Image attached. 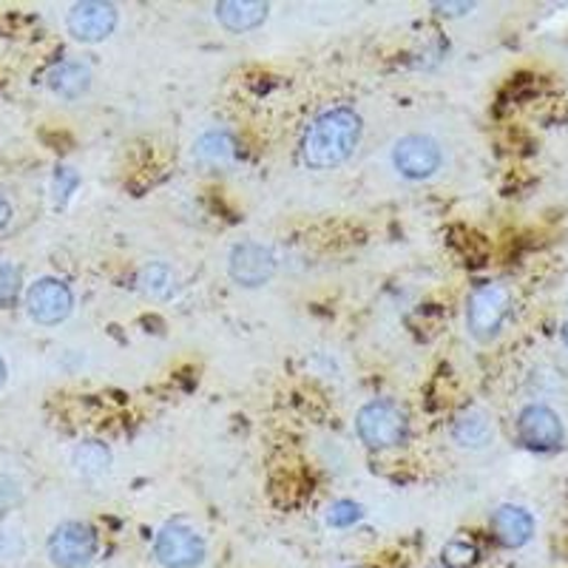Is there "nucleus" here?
<instances>
[{
    "label": "nucleus",
    "mask_w": 568,
    "mask_h": 568,
    "mask_svg": "<svg viewBox=\"0 0 568 568\" xmlns=\"http://www.w3.org/2000/svg\"><path fill=\"white\" fill-rule=\"evenodd\" d=\"M494 537H498L503 546L521 548L523 543L532 541L534 534V521L532 514L521 506H500L492 517Z\"/></svg>",
    "instance_id": "11"
},
{
    "label": "nucleus",
    "mask_w": 568,
    "mask_h": 568,
    "mask_svg": "<svg viewBox=\"0 0 568 568\" xmlns=\"http://www.w3.org/2000/svg\"><path fill=\"white\" fill-rule=\"evenodd\" d=\"M71 304L75 299H71L69 285H63L60 279H41L29 288L26 308L37 324H46V327L60 324L63 319H69Z\"/></svg>",
    "instance_id": "6"
},
{
    "label": "nucleus",
    "mask_w": 568,
    "mask_h": 568,
    "mask_svg": "<svg viewBox=\"0 0 568 568\" xmlns=\"http://www.w3.org/2000/svg\"><path fill=\"white\" fill-rule=\"evenodd\" d=\"M356 430L370 449H392L406 438V415L392 401H372L358 412Z\"/></svg>",
    "instance_id": "2"
},
{
    "label": "nucleus",
    "mask_w": 568,
    "mask_h": 568,
    "mask_svg": "<svg viewBox=\"0 0 568 568\" xmlns=\"http://www.w3.org/2000/svg\"><path fill=\"white\" fill-rule=\"evenodd\" d=\"M453 438L458 441L464 449H483V446L492 444L494 426L483 410H469L455 421Z\"/></svg>",
    "instance_id": "14"
},
{
    "label": "nucleus",
    "mask_w": 568,
    "mask_h": 568,
    "mask_svg": "<svg viewBox=\"0 0 568 568\" xmlns=\"http://www.w3.org/2000/svg\"><path fill=\"white\" fill-rule=\"evenodd\" d=\"M233 154V140L227 134H208L202 143H199V157L211 159V163H225Z\"/></svg>",
    "instance_id": "17"
},
{
    "label": "nucleus",
    "mask_w": 568,
    "mask_h": 568,
    "mask_svg": "<svg viewBox=\"0 0 568 568\" xmlns=\"http://www.w3.org/2000/svg\"><path fill=\"white\" fill-rule=\"evenodd\" d=\"M563 338H566V347H568V324H566V327H563Z\"/></svg>",
    "instance_id": "24"
},
{
    "label": "nucleus",
    "mask_w": 568,
    "mask_h": 568,
    "mask_svg": "<svg viewBox=\"0 0 568 568\" xmlns=\"http://www.w3.org/2000/svg\"><path fill=\"white\" fill-rule=\"evenodd\" d=\"M18 293H21V274H18V267L0 261V308L12 304L18 299Z\"/></svg>",
    "instance_id": "19"
},
{
    "label": "nucleus",
    "mask_w": 568,
    "mask_h": 568,
    "mask_svg": "<svg viewBox=\"0 0 568 568\" xmlns=\"http://www.w3.org/2000/svg\"><path fill=\"white\" fill-rule=\"evenodd\" d=\"M77 182H80V179H77V174L71 171V168H57V174H55L57 202H66V199H69V193L77 188Z\"/></svg>",
    "instance_id": "21"
},
{
    "label": "nucleus",
    "mask_w": 568,
    "mask_h": 568,
    "mask_svg": "<svg viewBox=\"0 0 568 568\" xmlns=\"http://www.w3.org/2000/svg\"><path fill=\"white\" fill-rule=\"evenodd\" d=\"M517 435H521L523 444L528 449H537V453H546V449H555L563 441V424L557 412H552L548 406H526L521 412V421H517Z\"/></svg>",
    "instance_id": "8"
},
{
    "label": "nucleus",
    "mask_w": 568,
    "mask_h": 568,
    "mask_svg": "<svg viewBox=\"0 0 568 568\" xmlns=\"http://www.w3.org/2000/svg\"><path fill=\"white\" fill-rule=\"evenodd\" d=\"M475 557H478V548L472 543L453 541L444 548V563L449 568H469L475 563Z\"/></svg>",
    "instance_id": "20"
},
{
    "label": "nucleus",
    "mask_w": 568,
    "mask_h": 568,
    "mask_svg": "<svg viewBox=\"0 0 568 568\" xmlns=\"http://www.w3.org/2000/svg\"><path fill=\"white\" fill-rule=\"evenodd\" d=\"M116 26V9L111 3L89 0V3H77L69 12V32L71 37L82 43H100L114 32Z\"/></svg>",
    "instance_id": "9"
},
{
    "label": "nucleus",
    "mask_w": 568,
    "mask_h": 568,
    "mask_svg": "<svg viewBox=\"0 0 568 568\" xmlns=\"http://www.w3.org/2000/svg\"><path fill=\"white\" fill-rule=\"evenodd\" d=\"M361 140V120L356 111L333 109L310 125L304 137V159L313 168H336L356 152Z\"/></svg>",
    "instance_id": "1"
},
{
    "label": "nucleus",
    "mask_w": 568,
    "mask_h": 568,
    "mask_svg": "<svg viewBox=\"0 0 568 568\" xmlns=\"http://www.w3.org/2000/svg\"><path fill=\"white\" fill-rule=\"evenodd\" d=\"M216 18L227 32H250L267 18V3L256 0H225L216 7Z\"/></svg>",
    "instance_id": "12"
},
{
    "label": "nucleus",
    "mask_w": 568,
    "mask_h": 568,
    "mask_svg": "<svg viewBox=\"0 0 568 568\" xmlns=\"http://www.w3.org/2000/svg\"><path fill=\"white\" fill-rule=\"evenodd\" d=\"M140 288L148 296H154V299H165L174 290V270L163 265V261L145 265L143 274H140Z\"/></svg>",
    "instance_id": "16"
},
{
    "label": "nucleus",
    "mask_w": 568,
    "mask_h": 568,
    "mask_svg": "<svg viewBox=\"0 0 568 568\" xmlns=\"http://www.w3.org/2000/svg\"><path fill=\"white\" fill-rule=\"evenodd\" d=\"M91 86V71L89 66H82V63H57L55 69L48 71V89L55 91V94L66 97V100H77L89 91Z\"/></svg>",
    "instance_id": "13"
},
{
    "label": "nucleus",
    "mask_w": 568,
    "mask_h": 568,
    "mask_svg": "<svg viewBox=\"0 0 568 568\" xmlns=\"http://www.w3.org/2000/svg\"><path fill=\"white\" fill-rule=\"evenodd\" d=\"M392 163L406 179H426L441 168V145L421 134L398 140L392 148Z\"/></svg>",
    "instance_id": "7"
},
{
    "label": "nucleus",
    "mask_w": 568,
    "mask_h": 568,
    "mask_svg": "<svg viewBox=\"0 0 568 568\" xmlns=\"http://www.w3.org/2000/svg\"><path fill=\"white\" fill-rule=\"evenodd\" d=\"M7 383V364H3V358H0V387Z\"/></svg>",
    "instance_id": "23"
},
{
    "label": "nucleus",
    "mask_w": 568,
    "mask_h": 568,
    "mask_svg": "<svg viewBox=\"0 0 568 568\" xmlns=\"http://www.w3.org/2000/svg\"><path fill=\"white\" fill-rule=\"evenodd\" d=\"M276 259L265 245H247L233 247L231 254V276L233 281H240L242 288H259L265 281L274 279Z\"/></svg>",
    "instance_id": "10"
},
{
    "label": "nucleus",
    "mask_w": 568,
    "mask_h": 568,
    "mask_svg": "<svg viewBox=\"0 0 568 568\" xmlns=\"http://www.w3.org/2000/svg\"><path fill=\"white\" fill-rule=\"evenodd\" d=\"M361 517V506L353 503V500H336L333 506L327 509V523L336 528H347Z\"/></svg>",
    "instance_id": "18"
},
{
    "label": "nucleus",
    "mask_w": 568,
    "mask_h": 568,
    "mask_svg": "<svg viewBox=\"0 0 568 568\" xmlns=\"http://www.w3.org/2000/svg\"><path fill=\"white\" fill-rule=\"evenodd\" d=\"M154 557L165 568H197L205 557V541L191 526L171 523L157 534Z\"/></svg>",
    "instance_id": "5"
},
{
    "label": "nucleus",
    "mask_w": 568,
    "mask_h": 568,
    "mask_svg": "<svg viewBox=\"0 0 568 568\" xmlns=\"http://www.w3.org/2000/svg\"><path fill=\"white\" fill-rule=\"evenodd\" d=\"M9 220H12V208H9L7 199L0 197V227H7Z\"/></svg>",
    "instance_id": "22"
},
{
    "label": "nucleus",
    "mask_w": 568,
    "mask_h": 568,
    "mask_svg": "<svg viewBox=\"0 0 568 568\" xmlns=\"http://www.w3.org/2000/svg\"><path fill=\"white\" fill-rule=\"evenodd\" d=\"M46 548L48 560L57 568H82L97 555V532L89 523H60L48 537Z\"/></svg>",
    "instance_id": "3"
},
{
    "label": "nucleus",
    "mask_w": 568,
    "mask_h": 568,
    "mask_svg": "<svg viewBox=\"0 0 568 568\" xmlns=\"http://www.w3.org/2000/svg\"><path fill=\"white\" fill-rule=\"evenodd\" d=\"M111 464L109 446L100 444V441H86L75 449V469L82 478H97L103 475Z\"/></svg>",
    "instance_id": "15"
},
{
    "label": "nucleus",
    "mask_w": 568,
    "mask_h": 568,
    "mask_svg": "<svg viewBox=\"0 0 568 568\" xmlns=\"http://www.w3.org/2000/svg\"><path fill=\"white\" fill-rule=\"evenodd\" d=\"M509 290L503 285H483L469 296V308H466V324L469 333L480 342L492 338L500 330L503 319L509 315Z\"/></svg>",
    "instance_id": "4"
}]
</instances>
